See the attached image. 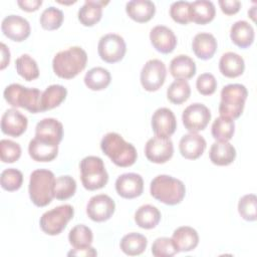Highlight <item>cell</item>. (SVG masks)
<instances>
[{
  "instance_id": "6da1fadb",
  "label": "cell",
  "mask_w": 257,
  "mask_h": 257,
  "mask_svg": "<svg viewBox=\"0 0 257 257\" xmlns=\"http://www.w3.org/2000/svg\"><path fill=\"white\" fill-rule=\"evenodd\" d=\"M100 149L114 165L121 168L133 166L138 158L136 148L116 133L106 134L100 142Z\"/></svg>"
},
{
  "instance_id": "7a4b0ae2",
  "label": "cell",
  "mask_w": 257,
  "mask_h": 257,
  "mask_svg": "<svg viewBox=\"0 0 257 257\" xmlns=\"http://www.w3.org/2000/svg\"><path fill=\"white\" fill-rule=\"evenodd\" d=\"M86 62V52L79 46H73L55 54L52 68L58 77L71 79L85 68Z\"/></svg>"
},
{
  "instance_id": "3957f363",
  "label": "cell",
  "mask_w": 257,
  "mask_h": 257,
  "mask_svg": "<svg viewBox=\"0 0 257 257\" xmlns=\"http://www.w3.org/2000/svg\"><path fill=\"white\" fill-rule=\"evenodd\" d=\"M54 174L45 169L35 170L30 175L28 192L32 203L37 207H45L54 198Z\"/></svg>"
},
{
  "instance_id": "277c9868",
  "label": "cell",
  "mask_w": 257,
  "mask_h": 257,
  "mask_svg": "<svg viewBox=\"0 0 257 257\" xmlns=\"http://www.w3.org/2000/svg\"><path fill=\"white\" fill-rule=\"evenodd\" d=\"M151 195L166 205L181 203L186 195V188L182 181L168 175H159L151 182Z\"/></svg>"
},
{
  "instance_id": "5b68a950",
  "label": "cell",
  "mask_w": 257,
  "mask_h": 257,
  "mask_svg": "<svg viewBox=\"0 0 257 257\" xmlns=\"http://www.w3.org/2000/svg\"><path fill=\"white\" fill-rule=\"evenodd\" d=\"M247 96L248 91L243 84L232 83L225 85L221 90L220 115L233 120L238 118L243 112Z\"/></svg>"
},
{
  "instance_id": "8992f818",
  "label": "cell",
  "mask_w": 257,
  "mask_h": 257,
  "mask_svg": "<svg viewBox=\"0 0 257 257\" xmlns=\"http://www.w3.org/2000/svg\"><path fill=\"white\" fill-rule=\"evenodd\" d=\"M42 92L37 88L25 87L18 83H12L4 89L5 100L14 107H22L37 113L41 111Z\"/></svg>"
},
{
  "instance_id": "52a82bcc",
  "label": "cell",
  "mask_w": 257,
  "mask_h": 257,
  "mask_svg": "<svg viewBox=\"0 0 257 257\" xmlns=\"http://www.w3.org/2000/svg\"><path fill=\"white\" fill-rule=\"evenodd\" d=\"M80 179L83 187L88 191L103 188L108 181V174L103 161L99 157L88 156L82 159L79 165Z\"/></svg>"
},
{
  "instance_id": "ba28073f",
  "label": "cell",
  "mask_w": 257,
  "mask_h": 257,
  "mask_svg": "<svg viewBox=\"0 0 257 257\" xmlns=\"http://www.w3.org/2000/svg\"><path fill=\"white\" fill-rule=\"evenodd\" d=\"M74 209L71 205L65 204L46 211L40 217L39 225L41 230L50 236L60 234L67 223L73 218Z\"/></svg>"
},
{
  "instance_id": "9c48e42d",
  "label": "cell",
  "mask_w": 257,
  "mask_h": 257,
  "mask_svg": "<svg viewBox=\"0 0 257 257\" xmlns=\"http://www.w3.org/2000/svg\"><path fill=\"white\" fill-rule=\"evenodd\" d=\"M125 51V42L123 38L118 34H105L99 39L97 52L100 58L107 63L118 62L123 58Z\"/></svg>"
},
{
  "instance_id": "30bf717a",
  "label": "cell",
  "mask_w": 257,
  "mask_h": 257,
  "mask_svg": "<svg viewBox=\"0 0 257 257\" xmlns=\"http://www.w3.org/2000/svg\"><path fill=\"white\" fill-rule=\"evenodd\" d=\"M167 75L166 65L160 59H150L141 71V83L147 91H156L165 83Z\"/></svg>"
},
{
  "instance_id": "8fae6325",
  "label": "cell",
  "mask_w": 257,
  "mask_h": 257,
  "mask_svg": "<svg viewBox=\"0 0 257 257\" xmlns=\"http://www.w3.org/2000/svg\"><path fill=\"white\" fill-rule=\"evenodd\" d=\"M211 119L209 108L202 103H193L185 108L182 115L183 124L190 133L203 131L208 125Z\"/></svg>"
},
{
  "instance_id": "7c38bea8",
  "label": "cell",
  "mask_w": 257,
  "mask_h": 257,
  "mask_svg": "<svg viewBox=\"0 0 257 257\" xmlns=\"http://www.w3.org/2000/svg\"><path fill=\"white\" fill-rule=\"evenodd\" d=\"M145 154L150 162L155 164H164L173 157V142L170 138L156 136L147 142Z\"/></svg>"
},
{
  "instance_id": "4fadbf2b",
  "label": "cell",
  "mask_w": 257,
  "mask_h": 257,
  "mask_svg": "<svg viewBox=\"0 0 257 257\" xmlns=\"http://www.w3.org/2000/svg\"><path fill=\"white\" fill-rule=\"evenodd\" d=\"M114 210V201L104 194L91 197L86 206V214L94 222H104L108 220L113 215Z\"/></svg>"
},
{
  "instance_id": "5bb4252c",
  "label": "cell",
  "mask_w": 257,
  "mask_h": 257,
  "mask_svg": "<svg viewBox=\"0 0 257 257\" xmlns=\"http://www.w3.org/2000/svg\"><path fill=\"white\" fill-rule=\"evenodd\" d=\"M1 30L6 37L16 42L27 39L31 31L29 22L19 15L6 16L2 21Z\"/></svg>"
},
{
  "instance_id": "9a60e30c",
  "label": "cell",
  "mask_w": 257,
  "mask_h": 257,
  "mask_svg": "<svg viewBox=\"0 0 257 257\" xmlns=\"http://www.w3.org/2000/svg\"><path fill=\"white\" fill-rule=\"evenodd\" d=\"M115 191L121 198H137L143 194L144 180L136 173L122 174L115 181Z\"/></svg>"
},
{
  "instance_id": "2e32d148",
  "label": "cell",
  "mask_w": 257,
  "mask_h": 257,
  "mask_svg": "<svg viewBox=\"0 0 257 257\" xmlns=\"http://www.w3.org/2000/svg\"><path fill=\"white\" fill-rule=\"evenodd\" d=\"M152 128L156 136L170 138L177 128L174 112L167 107L158 108L152 116Z\"/></svg>"
},
{
  "instance_id": "e0dca14e",
  "label": "cell",
  "mask_w": 257,
  "mask_h": 257,
  "mask_svg": "<svg viewBox=\"0 0 257 257\" xmlns=\"http://www.w3.org/2000/svg\"><path fill=\"white\" fill-rule=\"evenodd\" d=\"M27 117L15 108L7 109L1 118V131L3 134L17 138L27 128Z\"/></svg>"
},
{
  "instance_id": "ac0fdd59",
  "label": "cell",
  "mask_w": 257,
  "mask_h": 257,
  "mask_svg": "<svg viewBox=\"0 0 257 257\" xmlns=\"http://www.w3.org/2000/svg\"><path fill=\"white\" fill-rule=\"evenodd\" d=\"M150 40L154 48L164 54L171 53L177 45V37L172 29L164 25L155 26L150 32Z\"/></svg>"
},
{
  "instance_id": "d6986e66",
  "label": "cell",
  "mask_w": 257,
  "mask_h": 257,
  "mask_svg": "<svg viewBox=\"0 0 257 257\" xmlns=\"http://www.w3.org/2000/svg\"><path fill=\"white\" fill-rule=\"evenodd\" d=\"M63 137L62 123L52 117L43 118L35 127V138L41 141L58 145Z\"/></svg>"
},
{
  "instance_id": "ffe728a7",
  "label": "cell",
  "mask_w": 257,
  "mask_h": 257,
  "mask_svg": "<svg viewBox=\"0 0 257 257\" xmlns=\"http://www.w3.org/2000/svg\"><path fill=\"white\" fill-rule=\"evenodd\" d=\"M179 149L185 159L197 160L203 155L206 149V141L197 133H190L182 137Z\"/></svg>"
},
{
  "instance_id": "44dd1931",
  "label": "cell",
  "mask_w": 257,
  "mask_h": 257,
  "mask_svg": "<svg viewBox=\"0 0 257 257\" xmlns=\"http://www.w3.org/2000/svg\"><path fill=\"white\" fill-rule=\"evenodd\" d=\"M125 11L128 17L134 21L145 23L154 17L156 6L150 0H133L126 3Z\"/></svg>"
},
{
  "instance_id": "7402d4cb",
  "label": "cell",
  "mask_w": 257,
  "mask_h": 257,
  "mask_svg": "<svg viewBox=\"0 0 257 257\" xmlns=\"http://www.w3.org/2000/svg\"><path fill=\"white\" fill-rule=\"evenodd\" d=\"M172 240L178 252H188L194 250L199 244V235L197 231L189 226L177 228L172 236Z\"/></svg>"
},
{
  "instance_id": "603a6c76",
  "label": "cell",
  "mask_w": 257,
  "mask_h": 257,
  "mask_svg": "<svg viewBox=\"0 0 257 257\" xmlns=\"http://www.w3.org/2000/svg\"><path fill=\"white\" fill-rule=\"evenodd\" d=\"M192 49L198 58L203 60L210 59L217 50V40L211 33H198L193 39Z\"/></svg>"
},
{
  "instance_id": "cb8c5ba5",
  "label": "cell",
  "mask_w": 257,
  "mask_h": 257,
  "mask_svg": "<svg viewBox=\"0 0 257 257\" xmlns=\"http://www.w3.org/2000/svg\"><path fill=\"white\" fill-rule=\"evenodd\" d=\"M28 153L36 162H50L57 156L58 145L34 138L29 142Z\"/></svg>"
},
{
  "instance_id": "d4e9b609",
  "label": "cell",
  "mask_w": 257,
  "mask_h": 257,
  "mask_svg": "<svg viewBox=\"0 0 257 257\" xmlns=\"http://www.w3.org/2000/svg\"><path fill=\"white\" fill-rule=\"evenodd\" d=\"M216 14L213 2L208 0H197L190 2L189 15L190 21L197 24H207L211 22Z\"/></svg>"
},
{
  "instance_id": "484cf974",
  "label": "cell",
  "mask_w": 257,
  "mask_h": 257,
  "mask_svg": "<svg viewBox=\"0 0 257 257\" xmlns=\"http://www.w3.org/2000/svg\"><path fill=\"white\" fill-rule=\"evenodd\" d=\"M210 160L217 166H228L236 158V150L229 142H215L210 148Z\"/></svg>"
},
{
  "instance_id": "4316f807",
  "label": "cell",
  "mask_w": 257,
  "mask_h": 257,
  "mask_svg": "<svg viewBox=\"0 0 257 257\" xmlns=\"http://www.w3.org/2000/svg\"><path fill=\"white\" fill-rule=\"evenodd\" d=\"M220 72L229 78L240 76L245 69V62L242 56L234 52L224 53L219 61Z\"/></svg>"
},
{
  "instance_id": "83f0119b",
  "label": "cell",
  "mask_w": 257,
  "mask_h": 257,
  "mask_svg": "<svg viewBox=\"0 0 257 257\" xmlns=\"http://www.w3.org/2000/svg\"><path fill=\"white\" fill-rule=\"evenodd\" d=\"M170 72L176 79H190L196 74V63L190 56L180 54L171 60Z\"/></svg>"
},
{
  "instance_id": "f1b7e54d",
  "label": "cell",
  "mask_w": 257,
  "mask_h": 257,
  "mask_svg": "<svg viewBox=\"0 0 257 257\" xmlns=\"http://www.w3.org/2000/svg\"><path fill=\"white\" fill-rule=\"evenodd\" d=\"M108 2L86 0L78 10V20L84 26H93L102 16V8Z\"/></svg>"
},
{
  "instance_id": "f546056e",
  "label": "cell",
  "mask_w": 257,
  "mask_h": 257,
  "mask_svg": "<svg viewBox=\"0 0 257 257\" xmlns=\"http://www.w3.org/2000/svg\"><path fill=\"white\" fill-rule=\"evenodd\" d=\"M254 28L244 20L235 22L230 30V38L232 42L240 48L249 47L254 41Z\"/></svg>"
},
{
  "instance_id": "4dcf8cb0",
  "label": "cell",
  "mask_w": 257,
  "mask_h": 257,
  "mask_svg": "<svg viewBox=\"0 0 257 257\" xmlns=\"http://www.w3.org/2000/svg\"><path fill=\"white\" fill-rule=\"evenodd\" d=\"M161 220V212L153 205L141 206L135 214V221L137 225L143 229L155 228Z\"/></svg>"
},
{
  "instance_id": "1f68e13d",
  "label": "cell",
  "mask_w": 257,
  "mask_h": 257,
  "mask_svg": "<svg viewBox=\"0 0 257 257\" xmlns=\"http://www.w3.org/2000/svg\"><path fill=\"white\" fill-rule=\"evenodd\" d=\"M67 89L60 84L49 85L41 95V111L58 106L66 97Z\"/></svg>"
},
{
  "instance_id": "d6a6232c",
  "label": "cell",
  "mask_w": 257,
  "mask_h": 257,
  "mask_svg": "<svg viewBox=\"0 0 257 257\" xmlns=\"http://www.w3.org/2000/svg\"><path fill=\"white\" fill-rule=\"evenodd\" d=\"M148 245L147 238L140 233H128L124 235L119 243L121 251L128 256L142 254Z\"/></svg>"
},
{
  "instance_id": "836d02e7",
  "label": "cell",
  "mask_w": 257,
  "mask_h": 257,
  "mask_svg": "<svg viewBox=\"0 0 257 257\" xmlns=\"http://www.w3.org/2000/svg\"><path fill=\"white\" fill-rule=\"evenodd\" d=\"M111 76L107 69L103 67H93L84 76L85 85L91 90H102L110 83Z\"/></svg>"
},
{
  "instance_id": "e575fe53",
  "label": "cell",
  "mask_w": 257,
  "mask_h": 257,
  "mask_svg": "<svg viewBox=\"0 0 257 257\" xmlns=\"http://www.w3.org/2000/svg\"><path fill=\"white\" fill-rule=\"evenodd\" d=\"M68 240L74 249H84L90 247L93 240V234L90 228L79 224L69 231Z\"/></svg>"
},
{
  "instance_id": "d590c367",
  "label": "cell",
  "mask_w": 257,
  "mask_h": 257,
  "mask_svg": "<svg viewBox=\"0 0 257 257\" xmlns=\"http://www.w3.org/2000/svg\"><path fill=\"white\" fill-rule=\"evenodd\" d=\"M17 73L27 81L36 79L39 76V69L36 61L28 54H22L15 61Z\"/></svg>"
},
{
  "instance_id": "8d00e7d4",
  "label": "cell",
  "mask_w": 257,
  "mask_h": 257,
  "mask_svg": "<svg viewBox=\"0 0 257 257\" xmlns=\"http://www.w3.org/2000/svg\"><path fill=\"white\" fill-rule=\"evenodd\" d=\"M235 132V123L233 119L219 116L212 124V136L220 142H228L232 139Z\"/></svg>"
},
{
  "instance_id": "74e56055",
  "label": "cell",
  "mask_w": 257,
  "mask_h": 257,
  "mask_svg": "<svg viewBox=\"0 0 257 257\" xmlns=\"http://www.w3.org/2000/svg\"><path fill=\"white\" fill-rule=\"evenodd\" d=\"M191 95V87L187 80L176 79L167 90L168 99L175 104L185 102Z\"/></svg>"
},
{
  "instance_id": "f35d334b",
  "label": "cell",
  "mask_w": 257,
  "mask_h": 257,
  "mask_svg": "<svg viewBox=\"0 0 257 257\" xmlns=\"http://www.w3.org/2000/svg\"><path fill=\"white\" fill-rule=\"evenodd\" d=\"M76 191V182L70 176H60L55 180L54 198L57 200H67Z\"/></svg>"
},
{
  "instance_id": "ab89813d",
  "label": "cell",
  "mask_w": 257,
  "mask_h": 257,
  "mask_svg": "<svg viewBox=\"0 0 257 257\" xmlns=\"http://www.w3.org/2000/svg\"><path fill=\"white\" fill-rule=\"evenodd\" d=\"M63 22V12L53 6L46 8L40 15L41 27L45 30H56Z\"/></svg>"
},
{
  "instance_id": "60d3db41",
  "label": "cell",
  "mask_w": 257,
  "mask_h": 257,
  "mask_svg": "<svg viewBox=\"0 0 257 257\" xmlns=\"http://www.w3.org/2000/svg\"><path fill=\"white\" fill-rule=\"evenodd\" d=\"M0 183L1 187L8 192L17 191L22 186L23 175L19 170L13 168L6 169L1 173Z\"/></svg>"
},
{
  "instance_id": "b9f144b4",
  "label": "cell",
  "mask_w": 257,
  "mask_h": 257,
  "mask_svg": "<svg viewBox=\"0 0 257 257\" xmlns=\"http://www.w3.org/2000/svg\"><path fill=\"white\" fill-rule=\"evenodd\" d=\"M257 198L254 194H247L243 196L238 203V212L240 216L246 221H255Z\"/></svg>"
},
{
  "instance_id": "7bdbcfd3",
  "label": "cell",
  "mask_w": 257,
  "mask_h": 257,
  "mask_svg": "<svg viewBox=\"0 0 257 257\" xmlns=\"http://www.w3.org/2000/svg\"><path fill=\"white\" fill-rule=\"evenodd\" d=\"M21 156L20 146L10 140H1L0 142V157L3 163H14Z\"/></svg>"
},
{
  "instance_id": "ee69618b",
  "label": "cell",
  "mask_w": 257,
  "mask_h": 257,
  "mask_svg": "<svg viewBox=\"0 0 257 257\" xmlns=\"http://www.w3.org/2000/svg\"><path fill=\"white\" fill-rule=\"evenodd\" d=\"M152 253L156 257H171L178 253L174 241L168 237L157 238L152 245Z\"/></svg>"
},
{
  "instance_id": "f6af8a7d",
  "label": "cell",
  "mask_w": 257,
  "mask_h": 257,
  "mask_svg": "<svg viewBox=\"0 0 257 257\" xmlns=\"http://www.w3.org/2000/svg\"><path fill=\"white\" fill-rule=\"evenodd\" d=\"M189 7L190 2L188 1H177L172 3L170 7V15L172 19L180 24H188L190 22Z\"/></svg>"
},
{
  "instance_id": "bcb514c9",
  "label": "cell",
  "mask_w": 257,
  "mask_h": 257,
  "mask_svg": "<svg viewBox=\"0 0 257 257\" xmlns=\"http://www.w3.org/2000/svg\"><path fill=\"white\" fill-rule=\"evenodd\" d=\"M197 90L203 95H211L216 91L217 80L211 73L200 74L196 81Z\"/></svg>"
},
{
  "instance_id": "7dc6e473",
  "label": "cell",
  "mask_w": 257,
  "mask_h": 257,
  "mask_svg": "<svg viewBox=\"0 0 257 257\" xmlns=\"http://www.w3.org/2000/svg\"><path fill=\"white\" fill-rule=\"evenodd\" d=\"M218 3L222 12L227 15L236 14L241 8V3L238 0H219Z\"/></svg>"
},
{
  "instance_id": "c3c4849f",
  "label": "cell",
  "mask_w": 257,
  "mask_h": 257,
  "mask_svg": "<svg viewBox=\"0 0 257 257\" xmlns=\"http://www.w3.org/2000/svg\"><path fill=\"white\" fill-rule=\"evenodd\" d=\"M18 6L27 12H32L38 10V8L42 5L41 0H18Z\"/></svg>"
},
{
  "instance_id": "681fc988",
  "label": "cell",
  "mask_w": 257,
  "mask_h": 257,
  "mask_svg": "<svg viewBox=\"0 0 257 257\" xmlns=\"http://www.w3.org/2000/svg\"><path fill=\"white\" fill-rule=\"evenodd\" d=\"M68 256H84V257H88V256H96L97 252L95 251V249L93 247H88V248H84V249H73L71 251H69L67 253Z\"/></svg>"
},
{
  "instance_id": "f907efd6",
  "label": "cell",
  "mask_w": 257,
  "mask_h": 257,
  "mask_svg": "<svg viewBox=\"0 0 257 257\" xmlns=\"http://www.w3.org/2000/svg\"><path fill=\"white\" fill-rule=\"evenodd\" d=\"M1 53H2V59H1V69H4L10 62V52L9 48L4 43H1Z\"/></svg>"
},
{
  "instance_id": "816d5d0a",
  "label": "cell",
  "mask_w": 257,
  "mask_h": 257,
  "mask_svg": "<svg viewBox=\"0 0 257 257\" xmlns=\"http://www.w3.org/2000/svg\"><path fill=\"white\" fill-rule=\"evenodd\" d=\"M248 14H249V16L253 19V21H255V6H253V7L251 8V10L248 11Z\"/></svg>"
}]
</instances>
